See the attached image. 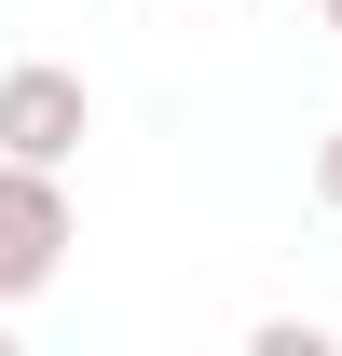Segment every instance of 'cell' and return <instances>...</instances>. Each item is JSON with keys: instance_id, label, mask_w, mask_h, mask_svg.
Wrapping results in <instances>:
<instances>
[{"instance_id": "obj_1", "label": "cell", "mask_w": 342, "mask_h": 356, "mask_svg": "<svg viewBox=\"0 0 342 356\" xmlns=\"http://www.w3.org/2000/svg\"><path fill=\"white\" fill-rule=\"evenodd\" d=\"M83 137H96L83 69H55V55H14L0 69V165H69Z\"/></svg>"}, {"instance_id": "obj_2", "label": "cell", "mask_w": 342, "mask_h": 356, "mask_svg": "<svg viewBox=\"0 0 342 356\" xmlns=\"http://www.w3.org/2000/svg\"><path fill=\"white\" fill-rule=\"evenodd\" d=\"M69 178L55 165H0V302H42L55 261H69Z\"/></svg>"}, {"instance_id": "obj_3", "label": "cell", "mask_w": 342, "mask_h": 356, "mask_svg": "<svg viewBox=\"0 0 342 356\" xmlns=\"http://www.w3.org/2000/svg\"><path fill=\"white\" fill-rule=\"evenodd\" d=\"M315 206H329V220H342V137H329V151H315Z\"/></svg>"}, {"instance_id": "obj_4", "label": "cell", "mask_w": 342, "mask_h": 356, "mask_svg": "<svg viewBox=\"0 0 342 356\" xmlns=\"http://www.w3.org/2000/svg\"><path fill=\"white\" fill-rule=\"evenodd\" d=\"M315 14H329V28H342V0H315Z\"/></svg>"}]
</instances>
